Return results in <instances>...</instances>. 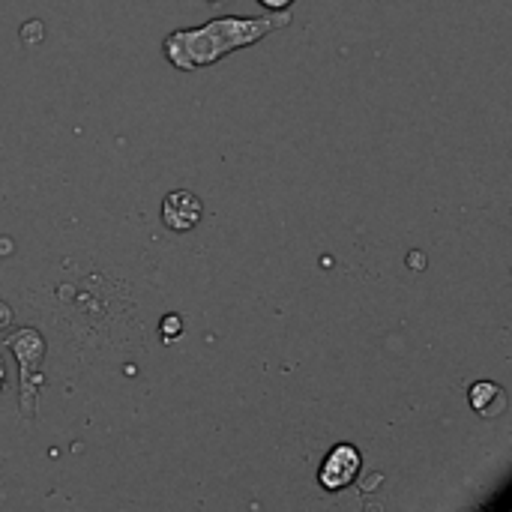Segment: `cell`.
I'll list each match as a JSON object with an SVG mask.
<instances>
[{"label": "cell", "instance_id": "cell-2", "mask_svg": "<svg viewBox=\"0 0 512 512\" xmlns=\"http://www.w3.org/2000/svg\"><path fill=\"white\" fill-rule=\"evenodd\" d=\"M15 357H18V366H21V411L24 417H33L36 408L30 405V399H36V390H39V366H42V357H45V342L36 330H15L6 342Z\"/></svg>", "mask_w": 512, "mask_h": 512}, {"label": "cell", "instance_id": "cell-5", "mask_svg": "<svg viewBox=\"0 0 512 512\" xmlns=\"http://www.w3.org/2000/svg\"><path fill=\"white\" fill-rule=\"evenodd\" d=\"M468 399H471V408L480 417H498L507 408V393L498 384H492V381H477L471 387V396Z\"/></svg>", "mask_w": 512, "mask_h": 512}, {"label": "cell", "instance_id": "cell-4", "mask_svg": "<svg viewBox=\"0 0 512 512\" xmlns=\"http://www.w3.org/2000/svg\"><path fill=\"white\" fill-rule=\"evenodd\" d=\"M204 216V204L189 189H174L162 201V222L168 231H192Z\"/></svg>", "mask_w": 512, "mask_h": 512}, {"label": "cell", "instance_id": "cell-1", "mask_svg": "<svg viewBox=\"0 0 512 512\" xmlns=\"http://www.w3.org/2000/svg\"><path fill=\"white\" fill-rule=\"evenodd\" d=\"M291 9H276L267 15H255V18H243V15H222V18H210L201 27H189V30H174L162 39V54L165 60L180 69V72H195L204 66L219 63L225 54L249 48L255 42H261L264 36L282 30L291 24Z\"/></svg>", "mask_w": 512, "mask_h": 512}, {"label": "cell", "instance_id": "cell-8", "mask_svg": "<svg viewBox=\"0 0 512 512\" xmlns=\"http://www.w3.org/2000/svg\"><path fill=\"white\" fill-rule=\"evenodd\" d=\"M12 324V309L6 303H0V330H6Z\"/></svg>", "mask_w": 512, "mask_h": 512}, {"label": "cell", "instance_id": "cell-10", "mask_svg": "<svg viewBox=\"0 0 512 512\" xmlns=\"http://www.w3.org/2000/svg\"><path fill=\"white\" fill-rule=\"evenodd\" d=\"M213 3H222V0H213Z\"/></svg>", "mask_w": 512, "mask_h": 512}, {"label": "cell", "instance_id": "cell-9", "mask_svg": "<svg viewBox=\"0 0 512 512\" xmlns=\"http://www.w3.org/2000/svg\"><path fill=\"white\" fill-rule=\"evenodd\" d=\"M3 384H6V363H3V357H0V390H3Z\"/></svg>", "mask_w": 512, "mask_h": 512}, {"label": "cell", "instance_id": "cell-7", "mask_svg": "<svg viewBox=\"0 0 512 512\" xmlns=\"http://www.w3.org/2000/svg\"><path fill=\"white\" fill-rule=\"evenodd\" d=\"M267 12H276V9H291L294 0H258Z\"/></svg>", "mask_w": 512, "mask_h": 512}, {"label": "cell", "instance_id": "cell-6", "mask_svg": "<svg viewBox=\"0 0 512 512\" xmlns=\"http://www.w3.org/2000/svg\"><path fill=\"white\" fill-rule=\"evenodd\" d=\"M180 330H183L180 315H165V321H162V333H165V339H171L174 333L180 336Z\"/></svg>", "mask_w": 512, "mask_h": 512}, {"label": "cell", "instance_id": "cell-3", "mask_svg": "<svg viewBox=\"0 0 512 512\" xmlns=\"http://www.w3.org/2000/svg\"><path fill=\"white\" fill-rule=\"evenodd\" d=\"M360 468H363L360 450H357L354 444H336V447L327 453V459H324V465H321V471H318V483H321V489L330 492V495L345 492V489L357 480Z\"/></svg>", "mask_w": 512, "mask_h": 512}]
</instances>
